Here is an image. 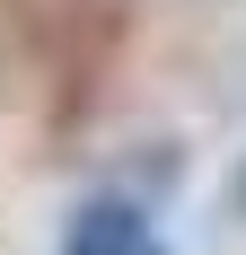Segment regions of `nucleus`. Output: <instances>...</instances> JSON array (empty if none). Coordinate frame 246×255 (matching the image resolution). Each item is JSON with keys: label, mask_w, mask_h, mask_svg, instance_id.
Instances as JSON below:
<instances>
[{"label": "nucleus", "mask_w": 246, "mask_h": 255, "mask_svg": "<svg viewBox=\"0 0 246 255\" xmlns=\"http://www.w3.org/2000/svg\"><path fill=\"white\" fill-rule=\"evenodd\" d=\"M62 255H167V247H158V229H149L132 203L97 194V203H79V211H71V229H62Z\"/></svg>", "instance_id": "nucleus-1"}, {"label": "nucleus", "mask_w": 246, "mask_h": 255, "mask_svg": "<svg viewBox=\"0 0 246 255\" xmlns=\"http://www.w3.org/2000/svg\"><path fill=\"white\" fill-rule=\"evenodd\" d=\"M229 211H246V167H238V176H229Z\"/></svg>", "instance_id": "nucleus-2"}]
</instances>
